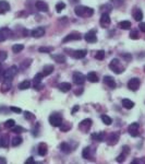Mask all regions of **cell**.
<instances>
[{"mask_svg":"<svg viewBox=\"0 0 145 164\" xmlns=\"http://www.w3.org/2000/svg\"><path fill=\"white\" fill-rule=\"evenodd\" d=\"M0 147H3V148L8 147V137L7 136H3L0 138Z\"/></svg>","mask_w":145,"mask_h":164,"instance_id":"37","label":"cell"},{"mask_svg":"<svg viewBox=\"0 0 145 164\" xmlns=\"http://www.w3.org/2000/svg\"><path fill=\"white\" fill-rule=\"evenodd\" d=\"M86 54H87L86 49H78V50H73L71 56L73 58H75V59H82V58H84L85 56H86Z\"/></svg>","mask_w":145,"mask_h":164,"instance_id":"12","label":"cell"},{"mask_svg":"<svg viewBox=\"0 0 145 164\" xmlns=\"http://www.w3.org/2000/svg\"><path fill=\"white\" fill-rule=\"evenodd\" d=\"M122 57H123V58H125V60H127V61H130L131 59H132V57H131V55L130 54H122Z\"/></svg>","mask_w":145,"mask_h":164,"instance_id":"48","label":"cell"},{"mask_svg":"<svg viewBox=\"0 0 145 164\" xmlns=\"http://www.w3.org/2000/svg\"><path fill=\"white\" fill-rule=\"evenodd\" d=\"M47 150H48V148H47V144L46 143L42 142V143L38 144V154H39L40 156L46 155L47 154Z\"/></svg>","mask_w":145,"mask_h":164,"instance_id":"19","label":"cell"},{"mask_svg":"<svg viewBox=\"0 0 145 164\" xmlns=\"http://www.w3.org/2000/svg\"><path fill=\"white\" fill-rule=\"evenodd\" d=\"M72 79H73V82H74L75 84L82 85L84 84L85 82V75L83 73H81V72H74Z\"/></svg>","mask_w":145,"mask_h":164,"instance_id":"7","label":"cell"},{"mask_svg":"<svg viewBox=\"0 0 145 164\" xmlns=\"http://www.w3.org/2000/svg\"><path fill=\"white\" fill-rule=\"evenodd\" d=\"M122 106L127 109H131L133 108V106H134V103L131 101V99H122Z\"/></svg>","mask_w":145,"mask_h":164,"instance_id":"26","label":"cell"},{"mask_svg":"<svg viewBox=\"0 0 145 164\" xmlns=\"http://www.w3.org/2000/svg\"><path fill=\"white\" fill-rule=\"evenodd\" d=\"M139 27H140V30L142 32H144L145 33V22H141L140 25H139Z\"/></svg>","mask_w":145,"mask_h":164,"instance_id":"49","label":"cell"},{"mask_svg":"<svg viewBox=\"0 0 145 164\" xmlns=\"http://www.w3.org/2000/svg\"><path fill=\"white\" fill-rule=\"evenodd\" d=\"M109 68L112 70L115 73H117V75L122 73V72H123V70H125V67H123V66H121L119 59H117V58H115V59H112L111 61H110Z\"/></svg>","mask_w":145,"mask_h":164,"instance_id":"2","label":"cell"},{"mask_svg":"<svg viewBox=\"0 0 145 164\" xmlns=\"http://www.w3.org/2000/svg\"><path fill=\"white\" fill-rule=\"evenodd\" d=\"M84 38L87 43H96V40H97L96 32L95 31H88V32L84 35Z\"/></svg>","mask_w":145,"mask_h":164,"instance_id":"11","label":"cell"},{"mask_svg":"<svg viewBox=\"0 0 145 164\" xmlns=\"http://www.w3.org/2000/svg\"><path fill=\"white\" fill-rule=\"evenodd\" d=\"M118 26L122 30H129L131 27V22L130 21H121L118 23Z\"/></svg>","mask_w":145,"mask_h":164,"instance_id":"27","label":"cell"},{"mask_svg":"<svg viewBox=\"0 0 145 164\" xmlns=\"http://www.w3.org/2000/svg\"><path fill=\"white\" fill-rule=\"evenodd\" d=\"M22 141H23V139L21 138L20 136H18V137H14V138L12 139L11 143H12L13 147H18V145H20V144L22 143Z\"/></svg>","mask_w":145,"mask_h":164,"instance_id":"32","label":"cell"},{"mask_svg":"<svg viewBox=\"0 0 145 164\" xmlns=\"http://www.w3.org/2000/svg\"><path fill=\"white\" fill-rule=\"evenodd\" d=\"M51 58L58 64H65V55H51Z\"/></svg>","mask_w":145,"mask_h":164,"instance_id":"23","label":"cell"},{"mask_svg":"<svg viewBox=\"0 0 145 164\" xmlns=\"http://www.w3.org/2000/svg\"><path fill=\"white\" fill-rule=\"evenodd\" d=\"M30 86H31V81H29V80H24L23 82H21L20 84H19V89L27 90V89H30Z\"/></svg>","mask_w":145,"mask_h":164,"instance_id":"31","label":"cell"},{"mask_svg":"<svg viewBox=\"0 0 145 164\" xmlns=\"http://www.w3.org/2000/svg\"><path fill=\"white\" fill-rule=\"evenodd\" d=\"M11 35V31L9 29H2V30L0 31V42H2V40H7L9 36Z\"/></svg>","mask_w":145,"mask_h":164,"instance_id":"18","label":"cell"},{"mask_svg":"<svg viewBox=\"0 0 145 164\" xmlns=\"http://www.w3.org/2000/svg\"><path fill=\"white\" fill-rule=\"evenodd\" d=\"M91 126H92V120L90 118H86V119L82 120L79 125V129L81 131H83V132H87L88 130H90Z\"/></svg>","mask_w":145,"mask_h":164,"instance_id":"6","label":"cell"},{"mask_svg":"<svg viewBox=\"0 0 145 164\" xmlns=\"http://www.w3.org/2000/svg\"><path fill=\"white\" fill-rule=\"evenodd\" d=\"M23 48H24V45L22 44H15L12 46V50H13V53H15V54L20 53L21 50H23Z\"/></svg>","mask_w":145,"mask_h":164,"instance_id":"33","label":"cell"},{"mask_svg":"<svg viewBox=\"0 0 145 164\" xmlns=\"http://www.w3.org/2000/svg\"><path fill=\"white\" fill-rule=\"evenodd\" d=\"M95 58L97 60H103L104 58H105V50H98L97 53H96L95 55Z\"/></svg>","mask_w":145,"mask_h":164,"instance_id":"35","label":"cell"},{"mask_svg":"<svg viewBox=\"0 0 145 164\" xmlns=\"http://www.w3.org/2000/svg\"><path fill=\"white\" fill-rule=\"evenodd\" d=\"M82 40V34L79 32H72L69 35H67L65 38L62 40V43H67V42H70V40Z\"/></svg>","mask_w":145,"mask_h":164,"instance_id":"5","label":"cell"},{"mask_svg":"<svg viewBox=\"0 0 145 164\" xmlns=\"http://www.w3.org/2000/svg\"><path fill=\"white\" fill-rule=\"evenodd\" d=\"M110 22H111V20H110L109 14H108V13H103L101 16H100V20H99L100 25H101L103 27L107 29V27L110 25Z\"/></svg>","mask_w":145,"mask_h":164,"instance_id":"10","label":"cell"},{"mask_svg":"<svg viewBox=\"0 0 145 164\" xmlns=\"http://www.w3.org/2000/svg\"><path fill=\"white\" fill-rule=\"evenodd\" d=\"M24 117L27 120H32V119H35V116L30 113V112H24Z\"/></svg>","mask_w":145,"mask_h":164,"instance_id":"43","label":"cell"},{"mask_svg":"<svg viewBox=\"0 0 145 164\" xmlns=\"http://www.w3.org/2000/svg\"><path fill=\"white\" fill-rule=\"evenodd\" d=\"M105 138V132H97V134H92V139L96 140V141H103Z\"/></svg>","mask_w":145,"mask_h":164,"instance_id":"28","label":"cell"},{"mask_svg":"<svg viewBox=\"0 0 145 164\" xmlns=\"http://www.w3.org/2000/svg\"><path fill=\"white\" fill-rule=\"evenodd\" d=\"M86 79L88 80L90 82H92V83H97V82L99 81V79H98V77H97V75H96L95 72H90V73H87Z\"/></svg>","mask_w":145,"mask_h":164,"instance_id":"21","label":"cell"},{"mask_svg":"<svg viewBox=\"0 0 145 164\" xmlns=\"http://www.w3.org/2000/svg\"><path fill=\"white\" fill-rule=\"evenodd\" d=\"M0 163H7V160L5 158H0Z\"/></svg>","mask_w":145,"mask_h":164,"instance_id":"53","label":"cell"},{"mask_svg":"<svg viewBox=\"0 0 145 164\" xmlns=\"http://www.w3.org/2000/svg\"><path fill=\"white\" fill-rule=\"evenodd\" d=\"M54 48L52 47H39L38 48V51L39 53H50V51H52Z\"/></svg>","mask_w":145,"mask_h":164,"instance_id":"42","label":"cell"},{"mask_svg":"<svg viewBox=\"0 0 145 164\" xmlns=\"http://www.w3.org/2000/svg\"><path fill=\"white\" fill-rule=\"evenodd\" d=\"M139 32L136 30H133L130 32V38L131 40H139Z\"/></svg>","mask_w":145,"mask_h":164,"instance_id":"40","label":"cell"},{"mask_svg":"<svg viewBox=\"0 0 145 164\" xmlns=\"http://www.w3.org/2000/svg\"><path fill=\"white\" fill-rule=\"evenodd\" d=\"M26 164H30V163H34V158H29V159L25 161Z\"/></svg>","mask_w":145,"mask_h":164,"instance_id":"51","label":"cell"},{"mask_svg":"<svg viewBox=\"0 0 145 164\" xmlns=\"http://www.w3.org/2000/svg\"><path fill=\"white\" fill-rule=\"evenodd\" d=\"M52 71H54V66L52 65H46L44 68H43V75L45 77V75H49L52 73Z\"/></svg>","mask_w":145,"mask_h":164,"instance_id":"24","label":"cell"},{"mask_svg":"<svg viewBox=\"0 0 145 164\" xmlns=\"http://www.w3.org/2000/svg\"><path fill=\"white\" fill-rule=\"evenodd\" d=\"M82 92H83V89H82V88H80V90H79V91H75L74 93H75V94H78V95H79V94H81Z\"/></svg>","mask_w":145,"mask_h":164,"instance_id":"52","label":"cell"},{"mask_svg":"<svg viewBox=\"0 0 145 164\" xmlns=\"http://www.w3.org/2000/svg\"><path fill=\"white\" fill-rule=\"evenodd\" d=\"M104 82H105V84H107L109 88H111V89L116 88L115 79H114L112 77H110V75H105V77H104Z\"/></svg>","mask_w":145,"mask_h":164,"instance_id":"17","label":"cell"},{"mask_svg":"<svg viewBox=\"0 0 145 164\" xmlns=\"http://www.w3.org/2000/svg\"><path fill=\"white\" fill-rule=\"evenodd\" d=\"M122 150H123V151H122V153H125V155H127V154H129V152H130L129 147H127V145H123V147H122Z\"/></svg>","mask_w":145,"mask_h":164,"instance_id":"47","label":"cell"},{"mask_svg":"<svg viewBox=\"0 0 145 164\" xmlns=\"http://www.w3.org/2000/svg\"><path fill=\"white\" fill-rule=\"evenodd\" d=\"M140 80L138 79V78H132L131 80H129V82H128V88L131 90V91H136V90L140 88Z\"/></svg>","mask_w":145,"mask_h":164,"instance_id":"9","label":"cell"},{"mask_svg":"<svg viewBox=\"0 0 145 164\" xmlns=\"http://www.w3.org/2000/svg\"><path fill=\"white\" fill-rule=\"evenodd\" d=\"M10 10V5L8 1L5 0H0V11L1 12H7V11Z\"/></svg>","mask_w":145,"mask_h":164,"instance_id":"22","label":"cell"},{"mask_svg":"<svg viewBox=\"0 0 145 164\" xmlns=\"http://www.w3.org/2000/svg\"><path fill=\"white\" fill-rule=\"evenodd\" d=\"M60 150L63 153H70L71 152L70 145L67 143V142H62V143L60 144Z\"/></svg>","mask_w":145,"mask_h":164,"instance_id":"30","label":"cell"},{"mask_svg":"<svg viewBox=\"0 0 145 164\" xmlns=\"http://www.w3.org/2000/svg\"><path fill=\"white\" fill-rule=\"evenodd\" d=\"M125 156H127V155H125V153H121L120 155H118V156H117V162H123V161H125Z\"/></svg>","mask_w":145,"mask_h":164,"instance_id":"44","label":"cell"},{"mask_svg":"<svg viewBox=\"0 0 145 164\" xmlns=\"http://www.w3.org/2000/svg\"><path fill=\"white\" fill-rule=\"evenodd\" d=\"M44 34H45L44 27H36V29H34V30L31 32V35L33 37H35V38H39L42 36H44Z\"/></svg>","mask_w":145,"mask_h":164,"instance_id":"14","label":"cell"},{"mask_svg":"<svg viewBox=\"0 0 145 164\" xmlns=\"http://www.w3.org/2000/svg\"><path fill=\"white\" fill-rule=\"evenodd\" d=\"M35 7H36V9L38 11H40V12H47L48 9H49V8H48V5L46 3L45 1H42V0L36 1Z\"/></svg>","mask_w":145,"mask_h":164,"instance_id":"13","label":"cell"},{"mask_svg":"<svg viewBox=\"0 0 145 164\" xmlns=\"http://www.w3.org/2000/svg\"><path fill=\"white\" fill-rule=\"evenodd\" d=\"M5 128H12L13 126H15L14 119H8L5 123Z\"/></svg>","mask_w":145,"mask_h":164,"instance_id":"41","label":"cell"},{"mask_svg":"<svg viewBox=\"0 0 145 164\" xmlns=\"http://www.w3.org/2000/svg\"><path fill=\"white\" fill-rule=\"evenodd\" d=\"M10 110L11 112H14V113H18V114H21V113H22V109L19 108V107H15V106H11Z\"/></svg>","mask_w":145,"mask_h":164,"instance_id":"46","label":"cell"},{"mask_svg":"<svg viewBox=\"0 0 145 164\" xmlns=\"http://www.w3.org/2000/svg\"><path fill=\"white\" fill-rule=\"evenodd\" d=\"M58 89L60 90L61 92L67 93V92H69L71 90V84L68 83V82H62V83H60V84L58 85Z\"/></svg>","mask_w":145,"mask_h":164,"instance_id":"20","label":"cell"},{"mask_svg":"<svg viewBox=\"0 0 145 164\" xmlns=\"http://www.w3.org/2000/svg\"><path fill=\"white\" fill-rule=\"evenodd\" d=\"M100 118H101V120L104 121L105 125H111V123H112V119L110 118L109 116H107V115H101Z\"/></svg>","mask_w":145,"mask_h":164,"instance_id":"34","label":"cell"},{"mask_svg":"<svg viewBox=\"0 0 145 164\" xmlns=\"http://www.w3.org/2000/svg\"><path fill=\"white\" fill-rule=\"evenodd\" d=\"M139 127H140V125L138 124V123H132V124L129 126V131H130V134L132 136V137L139 136V132H138Z\"/></svg>","mask_w":145,"mask_h":164,"instance_id":"16","label":"cell"},{"mask_svg":"<svg viewBox=\"0 0 145 164\" xmlns=\"http://www.w3.org/2000/svg\"><path fill=\"white\" fill-rule=\"evenodd\" d=\"M65 8V3H63V2H58V3L56 5V11H57L58 13H60Z\"/></svg>","mask_w":145,"mask_h":164,"instance_id":"38","label":"cell"},{"mask_svg":"<svg viewBox=\"0 0 145 164\" xmlns=\"http://www.w3.org/2000/svg\"><path fill=\"white\" fill-rule=\"evenodd\" d=\"M133 18H134V20L138 21V22L142 21V19H143V13H142V11H141L140 9H135V10L133 11Z\"/></svg>","mask_w":145,"mask_h":164,"instance_id":"25","label":"cell"},{"mask_svg":"<svg viewBox=\"0 0 145 164\" xmlns=\"http://www.w3.org/2000/svg\"><path fill=\"white\" fill-rule=\"evenodd\" d=\"M72 128V125L70 123H68V124H61L60 126V130L61 131H68V130H70Z\"/></svg>","mask_w":145,"mask_h":164,"instance_id":"39","label":"cell"},{"mask_svg":"<svg viewBox=\"0 0 145 164\" xmlns=\"http://www.w3.org/2000/svg\"><path fill=\"white\" fill-rule=\"evenodd\" d=\"M7 57H8V55H7L5 51H0V62L7 59Z\"/></svg>","mask_w":145,"mask_h":164,"instance_id":"45","label":"cell"},{"mask_svg":"<svg viewBox=\"0 0 145 164\" xmlns=\"http://www.w3.org/2000/svg\"><path fill=\"white\" fill-rule=\"evenodd\" d=\"M82 156H83V159H86V160H92L91 159V149L90 147H86L83 149L82 151Z\"/></svg>","mask_w":145,"mask_h":164,"instance_id":"29","label":"cell"},{"mask_svg":"<svg viewBox=\"0 0 145 164\" xmlns=\"http://www.w3.org/2000/svg\"><path fill=\"white\" fill-rule=\"evenodd\" d=\"M74 12L75 14L81 18H90L94 14V10L86 5H76L74 8Z\"/></svg>","mask_w":145,"mask_h":164,"instance_id":"1","label":"cell"},{"mask_svg":"<svg viewBox=\"0 0 145 164\" xmlns=\"http://www.w3.org/2000/svg\"><path fill=\"white\" fill-rule=\"evenodd\" d=\"M49 123L51 124V126L54 127H60L62 124V117L60 115L52 114L49 116Z\"/></svg>","mask_w":145,"mask_h":164,"instance_id":"4","label":"cell"},{"mask_svg":"<svg viewBox=\"0 0 145 164\" xmlns=\"http://www.w3.org/2000/svg\"><path fill=\"white\" fill-rule=\"evenodd\" d=\"M78 110H79V106H78V105H75L74 107L72 108V110H71V114L73 115V114H74V113H76Z\"/></svg>","mask_w":145,"mask_h":164,"instance_id":"50","label":"cell"},{"mask_svg":"<svg viewBox=\"0 0 145 164\" xmlns=\"http://www.w3.org/2000/svg\"><path fill=\"white\" fill-rule=\"evenodd\" d=\"M43 73H37V75H35V77H34V79H33V86L35 88V90H37V91H39V90H42V88H43V85L40 84V82H42V80H43Z\"/></svg>","mask_w":145,"mask_h":164,"instance_id":"8","label":"cell"},{"mask_svg":"<svg viewBox=\"0 0 145 164\" xmlns=\"http://www.w3.org/2000/svg\"><path fill=\"white\" fill-rule=\"evenodd\" d=\"M16 72H18V67L16 66H12L8 70H5V72H3V79H5V81L11 82L12 79L14 78V75H16Z\"/></svg>","mask_w":145,"mask_h":164,"instance_id":"3","label":"cell"},{"mask_svg":"<svg viewBox=\"0 0 145 164\" xmlns=\"http://www.w3.org/2000/svg\"><path fill=\"white\" fill-rule=\"evenodd\" d=\"M119 137H120L119 132H111L109 136V138H108V144H110V145H115V144L118 142Z\"/></svg>","mask_w":145,"mask_h":164,"instance_id":"15","label":"cell"},{"mask_svg":"<svg viewBox=\"0 0 145 164\" xmlns=\"http://www.w3.org/2000/svg\"><path fill=\"white\" fill-rule=\"evenodd\" d=\"M11 130H12V132H15V134H21V132L25 131L24 128L21 127V126H13V127L11 128Z\"/></svg>","mask_w":145,"mask_h":164,"instance_id":"36","label":"cell"}]
</instances>
